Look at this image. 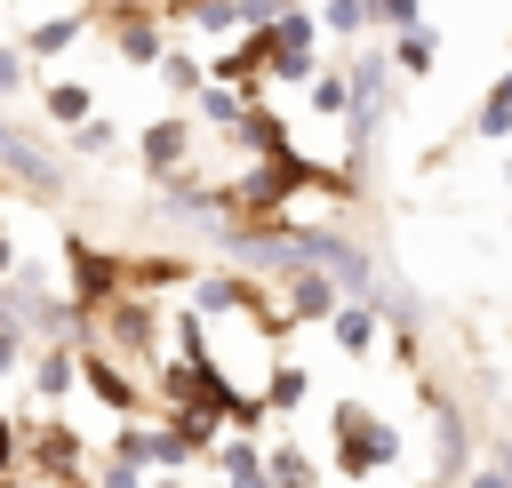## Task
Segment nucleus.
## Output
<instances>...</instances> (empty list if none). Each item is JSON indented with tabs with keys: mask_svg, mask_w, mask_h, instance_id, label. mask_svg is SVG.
I'll return each mask as SVG.
<instances>
[{
	"mask_svg": "<svg viewBox=\"0 0 512 488\" xmlns=\"http://www.w3.org/2000/svg\"><path fill=\"white\" fill-rule=\"evenodd\" d=\"M336 72H344V88H352L360 112H392V104H400V72H392L384 48H352V56H336ZM352 104H344V112H352Z\"/></svg>",
	"mask_w": 512,
	"mask_h": 488,
	"instance_id": "nucleus-14",
	"label": "nucleus"
},
{
	"mask_svg": "<svg viewBox=\"0 0 512 488\" xmlns=\"http://www.w3.org/2000/svg\"><path fill=\"white\" fill-rule=\"evenodd\" d=\"M272 296H280V320H288V328H320V320L344 304V288H336L328 272H312V264L280 272V280H272Z\"/></svg>",
	"mask_w": 512,
	"mask_h": 488,
	"instance_id": "nucleus-13",
	"label": "nucleus"
},
{
	"mask_svg": "<svg viewBox=\"0 0 512 488\" xmlns=\"http://www.w3.org/2000/svg\"><path fill=\"white\" fill-rule=\"evenodd\" d=\"M16 264H24V248H16V240H8V224H0V280H8Z\"/></svg>",
	"mask_w": 512,
	"mask_h": 488,
	"instance_id": "nucleus-37",
	"label": "nucleus"
},
{
	"mask_svg": "<svg viewBox=\"0 0 512 488\" xmlns=\"http://www.w3.org/2000/svg\"><path fill=\"white\" fill-rule=\"evenodd\" d=\"M480 464H496V472L512 480V440H504V432H488V448H480Z\"/></svg>",
	"mask_w": 512,
	"mask_h": 488,
	"instance_id": "nucleus-35",
	"label": "nucleus"
},
{
	"mask_svg": "<svg viewBox=\"0 0 512 488\" xmlns=\"http://www.w3.org/2000/svg\"><path fill=\"white\" fill-rule=\"evenodd\" d=\"M320 328H328V344H336V352H352V360H368V352H376V336H384V320H376V304H368V296H344Z\"/></svg>",
	"mask_w": 512,
	"mask_h": 488,
	"instance_id": "nucleus-18",
	"label": "nucleus"
},
{
	"mask_svg": "<svg viewBox=\"0 0 512 488\" xmlns=\"http://www.w3.org/2000/svg\"><path fill=\"white\" fill-rule=\"evenodd\" d=\"M80 352V392L112 416V424H128V416H152V384L128 368V360H112L104 344H72Z\"/></svg>",
	"mask_w": 512,
	"mask_h": 488,
	"instance_id": "nucleus-7",
	"label": "nucleus"
},
{
	"mask_svg": "<svg viewBox=\"0 0 512 488\" xmlns=\"http://www.w3.org/2000/svg\"><path fill=\"white\" fill-rule=\"evenodd\" d=\"M312 16H320V40H352L360 48V32H368V0H312Z\"/></svg>",
	"mask_w": 512,
	"mask_h": 488,
	"instance_id": "nucleus-25",
	"label": "nucleus"
},
{
	"mask_svg": "<svg viewBox=\"0 0 512 488\" xmlns=\"http://www.w3.org/2000/svg\"><path fill=\"white\" fill-rule=\"evenodd\" d=\"M464 136H480V144H504V136H512V64H504V72L480 88V104H472Z\"/></svg>",
	"mask_w": 512,
	"mask_h": 488,
	"instance_id": "nucleus-21",
	"label": "nucleus"
},
{
	"mask_svg": "<svg viewBox=\"0 0 512 488\" xmlns=\"http://www.w3.org/2000/svg\"><path fill=\"white\" fill-rule=\"evenodd\" d=\"M416 400H424V416H432V432H424V464H432V488H464V472H472V416H464V400L448 392V384H432V376H416Z\"/></svg>",
	"mask_w": 512,
	"mask_h": 488,
	"instance_id": "nucleus-3",
	"label": "nucleus"
},
{
	"mask_svg": "<svg viewBox=\"0 0 512 488\" xmlns=\"http://www.w3.org/2000/svg\"><path fill=\"white\" fill-rule=\"evenodd\" d=\"M24 88H32V64H24V48H16V40H0V104H8V96H24Z\"/></svg>",
	"mask_w": 512,
	"mask_h": 488,
	"instance_id": "nucleus-31",
	"label": "nucleus"
},
{
	"mask_svg": "<svg viewBox=\"0 0 512 488\" xmlns=\"http://www.w3.org/2000/svg\"><path fill=\"white\" fill-rule=\"evenodd\" d=\"M64 296L80 304V312H96V304H112L128 280H120V248H96L88 232H64Z\"/></svg>",
	"mask_w": 512,
	"mask_h": 488,
	"instance_id": "nucleus-8",
	"label": "nucleus"
},
{
	"mask_svg": "<svg viewBox=\"0 0 512 488\" xmlns=\"http://www.w3.org/2000/svg\"><path fill=\"white\" fill-rule=\"evenodd\" d=\"M400 464H408V432H400L384 408H368L360 392L328 400V472H336V480L368 488V480H384V472H400Z\"/></svg>",
	"mask_w": 512,
	"mask_h": 488,
	"instance_id": "nucleus-1",
	"label": "nucleus"
},
{
	"mask_svg": "<svg viewBox=\"0 0 512 488\" xmlns=\"http://www.w3.org/2000/svg\"><path fill=\"white\" fill-rule=\"evenodd\" d=\"M160 336H168V312L152 304V296H136V288H120L112 304H96L88 312V344H104L112 360H128L136 376H152L168 352H160Z\"/></svg>",
	"mask_w": 512,
	"mask_h": 488,
	"instance_id": "nucleus-2",
	"label": "nucleus"
},
{
	"mask_svg": "<svg viewBox=\"0 0 512 488\" xmlns=\"http://www.w3.org/2000/svg\"><path fill=\"white\" fill-rule=\"evenodd\" d=\"M24 472V432H16V408H0V480Z\"/></svg>",
	"mask_w": 512,
	"mask_h": 488,
	"instance_id": "nucleus-34",
	"label": "nucleus"
},
{
	"mask_svg": "<svg viewBox=\"0 0 512 488\" xmlns=\"http://www.w3.org/2000/svg\"><path fill=\"white\" fill-rule=\"evenodd\" d=\"M288 8H304V0H240V32H264V24H280Z\"/></svg>",
	"mask_w": 512,
	"mask_h": 488,
	"instance_id": "nucleus-33",
	"label": "nucleus"
},
{
	"mask_svg": "<svg viewBox=\"0 0 512 488\" xmlns=\"http://www.w3.org/2000/svg\"><path fill=\"white\" fill-rule=\"evenodd\" d=\"M192 152H200V120H192V112H160V120L136 128L144 176H176V168H192Z\"/></svg>",
	"mask_w": 512,
	"mask_h": 488,
	"instance_id": "nucleus-10",
	"label": "nucleus"
},
{
	"mask_svg": "<svg viewBox=\"0 0 512 488\" xmlns=\"http://www.w3.org/2000/svg\"><path fill=\"white\" fill-rule=\"evenodd\" d=\"M184 464H200V448H192L176 424H160V416H152V472H184Z\"/></svg>",
	"mask_w": 512,
	"mask_h": 488,
	"instance_id": "nucleus-29",
	"label": "nucleus"
},
{
	"mask_svg": "<svg viewBox=\"0 0 512 488\" xmlns=\"http://www.w3.org/2000/svg\"><path fill=\"white\" fill-rule=\"evenodd\" d=\"M24 360H32V336L16 320H0V376H24Z\"/></svg>",
	"mask_w": 512,
	"mask_h": 488,
	"instance_id": "nucleus-32",
	"label": "nucleus"
},
{
	"mask_svg": "<svg viewBox=\"0 0 512 488\" xmlns=\"http://www.w3.org/2000/svg\"><path fill=\"white\" fill-rule=\"evenodd\" d=\"M328 40H320V16H312V0L304 8H288L280 24H264V80L272 88H304L328 56H320Z\"/></svg>",
	"mask_w": 512,
	"mask_h": 488,
	"instance_id": "nucleus-6",
	"label": "nucleus"
},
{
	"mask_svg": "<svg viewBox=\"0 0 512 488\" xmlns=\"http://www.w3.org/2000/svg\"><path fill=\"white\" fill-rule=\"evenodd\" d=\"M64 176H72V168H64V152H56L48 136H32L24 120L0 128V184H16L24 200L56 208V200H64Z\"/></svg>",
	"mask_w": 512,
	"mask_h": 488,
	"instance_id": "nucleus-5",
	"label": "nucleus"
},
{
	"mask_svg": "<svg viewBox=\"0 0 512 488\" xmlns=\"http://www.w3.org/2000/svg\"><path fill=\"white\" fill-rule=\"evenodd\" d=\"M120 280L136 288V296H176V288H192L200 280V264L184 256V248H120Z\"/></svg>",
	"mask_w": 512,
	"mask_h": 488,
	"instance_id": "nucleus-11",
	"label": "nucleus"
},
{
	"mask_svg": "<svg viewBox=\"0 0 512 488\" xmlns=\"http://www.w3.org/2000/svg\"><path fill=\"white\" fill-rule=\"evenodd\" d=\"M64 144H72L80 160H112V152H120V128H112V120L96 112V120H80V128H64Z\"/></svg>",
	"mask_w": 512,
	"mask_h": 488,
	"instance_id": "nucleus-28",
	"label": "nucleus"
},
{
	"mask_svg": "<svg viewBox=\"0 0 512 488\" xmlns=\"http://www.w3.org/2000/svg\"><path fill=\"white\" fill-rule=\"evenodd\" d=\"M304 104H312V120H344V104H352L344 72H336V64H320V72L304 80Z\"/></svg>",
	"mask_w": 512,
	"mask_h": 488,
	"instance_id": "nucleus-26",
	"label": "nucleus"
},
{
	"mask_svg": "<svg viewBox=\"0 0 512 488\" xmlns=\"http://www.w3.org/2000/svg\"><path fill=\"white\" fill-rule=\"evenodd\" d=\"M16 432H24V472L40 480V488H56V480H80L88 472V456H96V440L80 432V424H64L56 408H16Z\"/></svg>",
	"mask_w": 512,
	"mask_h": 488,
	"instance_id": "nucleus-4",
	"label": "nucleus"
},
{
	"mask_svg": "<svg viewBox=\"0 0 512 488\" xmlns=\"http://www.w3.org/2000/svg\"><path fill=\"white\" fill-rule=\"evenodd\" d=\"M184 112H192V120H200L208 136H232V120L248 112V96H240V88H224V80H208V88H200V96H192Z\"/></svg>",
	"mask_w": 512,
	"mask_h": 488,
	"instance_id": "nucleus-24",
	"label": "nucleus"
},
{
	"mask_svg": "<svg viewBox=\"0 0 512 488\" xmlns=\"http://www.w3.org/2000/svg\"><path fill=\"white\" fill-rule=\"evenodd\" d=\"M224 144H232L240 160H288V152H296V128H288V120H280V112L256 96V104L232 120V136H224Z\"/></svg>",
	"mask_w": 512,
	"mask_h": 488,
	"instance_id": "nucleus-16",
	"label": "nucleus"
},
{
	"mask_svg": "<svg viewBox=\"0 0 512 488\" xmlns=\"http://www.w3.org/2000/svg\"><path fill=\"white\" fill-rule=\"evenodd\" d=\"M152 200L184 224H232V184L224 176H200V168H176V176H152Z\"/></svg>",
	"mask_w": 512,
	"mask_h": 488,
	"instance_id": "nucleus-9",
	"label": "nucleus"
},
{
	"mask_svg": "<svg viewBox=\"0 0 512 488\" xmlns=\"http://www.w3.org/2000/svg\"><path fill=\"white\" fill-rule=\"evenodd\" d=\"M464 488H512V480H504L496 464H472V472H464Z\"/></svg>",
	"mask_w": 512,
	"mask_h": 488,
	"instance_id": "nucleus-36",
	"label": "nucleus"
},
{
	"mask_svg": "<svg viewBox=\"0 0 512 488\" xmlns=\"http://www.w3.org/2000/svg\"><path fill=\"white\" fill-rule=\"evenodd\" d=\"M368 24L376 32H408V24H424V0H368Z\"/></svg>",
	"mask_w": 512,
	"mask_h": 488,
	"instance_id": "nucleus-30",
	"label": "nucleus"
},
{
	"mask_svg": "<svg viewBox=\"0 0 512 488\" xmlns=\"http://www.w3.org/2000/svg\"><path fill=\"white\" fill-rule=\"evenodd\" d=\"M0 320H8V304H0Z\"/></svg>",
	"mask_w": 512,
	"mask_h": 488,
	"instance_id": "nucleus-39",
	"label": "nucleus"
},
{
	"mask_svg": "<svg viewBox=\"0 0 512 488\" xmlns=\"http://www.w3.org/2000/svg\"><path fill=\"white\" fill-rule=\"evenodd\" d=\"M88 32H96V8H88V0H72V8H56V16H32L16 48H24V64H56V56H72Z\"/></svg>",
	"mask_w": 512,
	"mask_h": 488,
	"instance_id": "nucleus-12",
	"label": "nucleus"
},
{
	"mask_svg": "<svg viewBox=\"0 0 512 488\" xmlns=\"http://www.w3.org/2000/svg\"><path fill=\"white\" fill-rule=\"evenodd\" d=\"M504 184H512V168H504Z\"/></svg>",
	"mask_w": 512,
	"mask_h": 488,
	"instance_id": "nucleus-38",
	"label": "nucleus"
},
{
	"mask_svg": "<svg viewBox=\"0 0 512 488\" xmlns=\"http://www.w3.org/2000/svg\"><path fill=\"white\" fill-rule=\"evenodd\" d=\"M264 480H272V488H328V464H320L296 432H280V440H264Z\"/></svg>",
	"mask_w": 512,
	"mask_h": 488,
	"instance_id": "nucleus-17",
	"label": "nucleus"
},
{
	"mask_svg": "<svg viewBox=\"0 0 512 488\" xmlns=\"http://www.w3.org/2000/svg\"><path fill=\"white\" fill-rule=\"evenodd\" d=\"M16 384L32 392V408H64V400L80 392V352H72V344H32V360H24Z\"/></svg>",
	"mask_w": 512,
	"mask_h": 488,
	"instance_id": "nucleus-15",
	"label": "nucleus"
},
{
	"mask_svg": "<svg viewBox=\"0 0 512 488\" xmlns=\"http://www.w3.org/2000/svg\"><path fill=\"white\" fill-rule=\"evenodd\" d=\"M152 72H160V96H176V104H192V96L208 88V56H200V48H184V40H168Z\"/></svg>",
	"mask_w": 512,
	"mask_h": 488,
	"instance_id": "nucleus-20",
	"label": "nucleus"
},
{
	"mask_svg": "<svg viewBox=\"0 0 512 488\" xmlns=\"http://www.w3.org/2000/svg\"><path fill=\"white\" fill-rule=\"evenodd\" d=\"M256 400H264V416H296V408L312 400V368H304V360H272V376H264Z\"/></svg>",
	"mask_w": 512,
	"mask_h": 488,
	"instance_id": "nucleus-23",
	"label": "nucleus"
},
{
	"mask_svg": "<svg viewBox=\"0 0 512 488\" xmlns=\"http://www.w3.org/2000/svg\"><path fill=\"white\" fill-rule=\"evenodd\" d=\"M40 120H56V128L96 120V88L88 80H40Z\"/></svg>",
	"mask_w": 512,
	"mask_h": 488,
	"instance_id": "nucleus-22",
	"label": "nucleus"
},
{
	"mask_svg": "<svg viewBox=\"0 0 512 488\" xmlns=\"http://www.w3.org/2000/svg\"><path fill=\"white\" fill-rule=\"evenodd\" d=\"M384 56H392L400 80H432V72H440V32H432V24H408V32L384 40Z\"/></svg>",
	"mask_w": 512,
	"mask_h": 488,
	"instance_id": "nucleus-19",
	"label": "nucleus"
},
{
	"mask_svg": "<svg viewBox=\"0 0 512 488\" xmlns=\"http://www.w3.org/2000/svg\"><path fill=\"white\" fill-rule=\"evenodd\" d=\"M88 488H152V472L128 464V456H112V448H96L88 456Z\"/></svg>",
	"mask_w": 512,
	"mask_h": 488,
	"instance_id": "nucleus-27",
	"label": "nucleus"
}]
</instances>
